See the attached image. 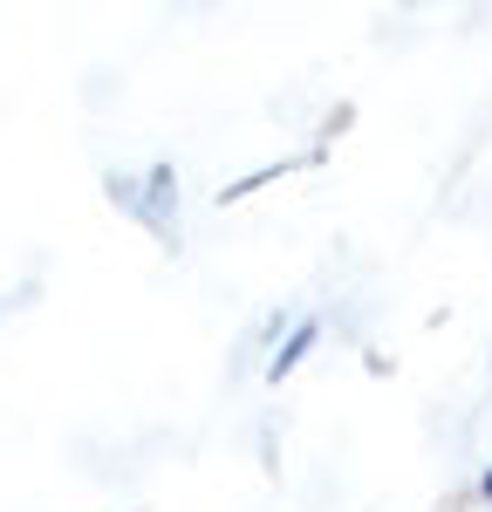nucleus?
I'll list each match as a JSON object with an SVG mask.
<instances>
[{
	"mask_svg": "<svg viewBox=\"0 0 492 512\" xmlns=\"http://www.w3.org/2000/svg\"><path fill=\"white\" fill-rule=\"evenodd\" d=\"M123 212L158 239V246H178V171L164 158L144 164V171H137V192L123 198Z\"/></svg>",
	"mask_w": 492,
	"mask_h": 512,
	"instance_id": "f257e3e1",
	"label": "nucleus"
},
{
	"mask_svg": "<svg viewBox=\"0 0 492 512\" xmlns=\"http://www.w3.org/2000/svg\"><path fill=\"white\" fill-rule=\"evenodd\" d=\"M315 342H322V321H287V342L267 355V383H287V376L315 355Z\"/></svg>",
	"mask_w": 492,
	"mask_h": 512,
	"instance_id": "f03ea898",
	"label": "nucleus"
},
{
	"mask_svg": "<svg viewBox=\"0 0 492 512\" xmlns=\"http://www.w3.org/2000/svg\"><path fill=\"white\" fill-rule=\"evenodd\" d=\"M472 492H479V499H486V506H492V465H486V472H479V485H472Z\"/></svg>",
	"mask_w": 492,
	"mask_h": 512,
	"instance_id": "7ed1b4c3",
	"label": "nucleus"
}]
</instances>
